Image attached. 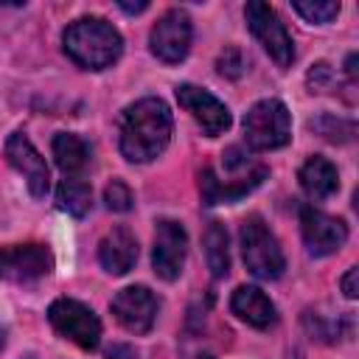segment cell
I'll return each mask as SVG.
<instances>
[{"mask_svg":"<svg viewBox=\"0 0 359 359\" xmlns=\"http://www.w3.org/2000/svg\"><path fill=\"white\" fill-rule=\"evenodd\" d=\"M356 278H359V269H356V266H351V269L345 272V278H342V292H345V297H351V300H353L356 292H359V289H356Z\"/></svg>","mask_w":359,"mask_h":359,"instance_id":"cell-24","label":"cell"},{"mask_svg":"<svg viewBox=\"0 0 359 359\" xmlns=\"http://www.w3.org/2000/svg\"><path fill=\"white\" fill-rule=\"evenodd\" d=\"M98 261L109 275H126L137 261V241L126 227L109 230L98 244Z\"/></svg>","mask_w":359,"mask_h":359,"instance_id":"cell-15","label":"cell"},{"mask_svg":"<svg viewBox=\"0 0 359 359\" xmlns=\"http://www.w3.org/2000/svg\"><path fill=\"white\" fill-rule=\"evenodd\" d=\"M104 202H107L109 210L126 213V210H132L135 196H132V191H129V185H126L123 180H112V182L104 188Z\"/></svg>","mask_w":359,"mask_h":359,"instance_id":"cell-22","label":"cell"},{"mask_svg":"<svg viewBox=\"0 0 359 359\" xmlns=\"http://www.w3.org/2000/svg\"><path fill=\"white\" fill-rule=\"evenodd\" d=\"M65 53L84 70H104L118 62L123 50V36L118 28L101 17H81L67 25L62 36Z\"/></svg>","mask_w":359,"mask_h":359,"instance_id":"cell-2","label":"cell"},{"mask_svg":"<svg viewBox=\"0 0 359 359\" xmlns=\"http://www.w3.org/2000/svg\"><path fill=\"white\" fill-rule=\"evenodd\" d=\"M56 205H59V210H65L76 219L87 216L90 205H93V191L84 182V177H65L56 188Z\"/></svg>","mask_w":359,"mask_h":359,"instance_id":"cell-19","label":"cell"},{"mask_svg":"<svg viewBox=\"0 0 359 359\" xmlns=\"http://www.w3.org/2000/svg\"><path fill=\"white\" fill-rule=\"evenodd\" d=\"M6 160H8V165H14L25 177L28 191H31L34 199H42L48 194V180H50L48 177V163L36 151V146L28 140V135H22V132L8 135V140H6Z\"/></svg>","mask_w":359,"mask_h":359,"instance_id":"cell-13","label":"cell"},{"mask_svg":"<svg viewBox=\"0 0 359 359\" xmlns=\"http://www.w3.org/2000/svg\"><path fill=\"white\" fill-rule=\"evenodd\" d=\"M241 255L247 269L261 280H275L286 269L283 250L261 216H250L241 222Z\"/></svg>","mask_w":359,"mask_h":359,"instance_id":"cell-4","label":"cell"},{"mask_svg":"<svg viewBox=\"0 0 359 359\" xmlns=\"http://www.w3.org/2000/svg\"><path fill=\"white\" fill-rule=\"evenodd\" d=\"M241 67H244V59H241V53L236 50V48H227L222 56H219V73L222 76H238L241 73Z\"/></svg>","mask_w":359,"mask_h":359,"instance_id":"cell-23","label":"cell"},{"mask_svg":"<svg viewBox=\"0 0 359 359\" xmlns=\"http://www.w3.org/2000/svg\"><path fill=\"white\" fill-rule=\"evenodd\" d=\"M48 320L53 331L84 351H95L101 342V320L90 306L73 297H59L48 306Z\"/></svg>","mask_w":359,"mask_h":359,"instance_id":"cell-5","label":"cell"},{"mask_svg":"<svg viewBox=\"0 0 359 359\" xmlns=\"http://www.w3.org/2000/svg\"><path fill=\"white\" fill-rule=\"evenodd\" d=\"M174 118L163 98H140L123 109L118 126V146L129 163H149L160 157L171 140Z\"/></svg>","mask_w":359,"mask_h":359,"instance_id":"cell-1","label":"cell"},{"mask_svg":"<svg viewBox=\"0 0 359 359\" xmlns=\"http://www.w3.org/2000/svg\"><path fill=\"white\" fill-rule=\"evenodd\" d=\"M292 8L303 17V20H309V22H331L337 14H339V3H334V0H320V3H303V0H297V3H292Z\"/></svg>","mask_w":359,"mask_h":359,"instance_id":"cell-21","label":"cell"},{"mask_svg":"<svg viewBox=\"0 0 359 359\" xmlns=\"http://www.w3.org/2000/svg\"><path fill=\"white\" fill-rule=\"evenodd\" d=\"M185 247H188V236L185 227L174 219H160L157 230H154V250H151V264L154 272L163 280H177L185 264Z\"/></svg>","mask_w":359,"mask_h":359,"instance_id":"cell-10","label":"cell"},{"mask_svg":"<svg viewBox=\"0 0 359 359\" xmlns=\"http://www.w3.org/2000/svg\"><path fill=\"white\" fill-rule=\"evenodd\" d=\"M300 230L311 255H331L348 241V224L320 208H300Z\"/></svg>","mask_w":359,"mask_h":359,"instance_id":"cell-8","label":"cell"},{"mask_svg":"<svg viewBox=\"0 0 359 359\" xmlns=\"http://www.w3.org/2000/svg\"><path fill=\"white\" fill-rule=\"evenodd\" d=\"M53 269V255L45 244L0 247V278L6 280H36Z\"/></svg>","mask_w":359,"mask_h":359,"instance_id":"cell-12","label":"cell"},{"mask_svg":"<svg viewBox=\"0 0 359 359\" xmlns=\"http://www.w3.org/2000/svg\"><path fill=\"white\" fill-rule=\"evenodd\" d=\"M230 309L252 328H269L278 320L272 300L258 286H238L230 297Z\"/></svg>","mask_w":359,"mask_h":359,"instance_id":"cell-16","label":"cell"},{"mask_svg":"<svg viewBox=\"0 0 359 359\" xmlns=\"http://www.w3.org/2000/svg\"><path fill=\"white\" fill-rule=\"evenodd\" d=\"M115 320L132 331V334H149L154 320H157V311H160V303L157 297L151 294V289L146 286H126L121 289L112 303H109Z\"/></svg>","mask_w":359,"mask_h":359,"instance_id":"cell-9","label":"cell"},{"mask_svg":"<svg viewBox=\"0 0 359 359\" xmlns=\"http://www.w3.org/2000/svg\"><path fill=\"white\" fill-rule=\"evenodd\" d=\"M205 258L213 278H224L230 272V250H227V230L222 222H210L205 230Z\"/></svg>","mask_w":359,"mask_h":359,"instance_id":"cell-20","label":"cell"},{"mask_svg":"<svg viewBox=\"0 0 359 359\" xmlns=\"http://www.w3.org/2000/svg\"><path fill=\"white\" fill-rule=\"evenodd\" d=\"M53 157H56V165L65 171V177H81L93 160V151L84 137L62 132L53 137Z\"/></svg>","mask_w":359,"mask_h":359,"instance_id":"cell-18","label":"cell"},{"mask_svg":"<svg viewBox=\"0 0 359 359\" xmlns=\"http://www.w3.org/2000/svg\"><path fill=\"white\" fill-rule=\"evenodd\" d=\"M300 185H303V191H306L314 202H323V199L334 196L337 188H339L337 165H334L331 160L320 157V154L309 157V160L303 163V168H300Z\"/></svg>","mask_w":359,"mask_h":359,"instance_id":"cell-17","label":"cell"},{"mask_svg":"<svg viewBox=\"0 0 359 359\" xmlns=\"http://www.w3.org/2000/svg\"><path fill=\"white\" fill-rule=\"evenodd\" d=\"M194 359H213L210 353H199V356H194Z\"/></svg>","mask_w":359,"mask_h":359,"instance_id":"cell-27","label":"cell"},{"mask_svg":"<svg viewBox=\"0 0 359 359\" xmlns=\"http://www.w3.org/2000/svg\"><path fill=\"white\" fill-rule=\"evenodd\" d=\"M292 137V118L283 101L264 98L244 115V140L255 151H272L286 146Z\"/></svg>","mask_w":359,"mask_h":359,"instance_id":"cell-3","label":"cell"},{"mask_svg":"<svg viewBox=\"0 0 359 359\" xmlns=\"http://www.w3.org/2000/svg\"><path fill=\"white\" fill-rule=\"evenodd\" d=\"M22 359H36V356H34V353H28V356H22Z\"/></svg>","mask_w":359,"mask_h":359,"instance_id":"cell-28","label":"cell"},{"mask_svg":"<svg viewBox=\"0 0 359 359\" xmlns=\"http://www.w3.org/2000/svg\"><path fill=\"white\" fill-rule=\"evenodd\" d=\"M118 6H121L126 14H140V11L149 8V3H135V6H132V3H118Z\"/></svg>","mask_w":359,"mask_h":359,"instance_id":"cell-26","label":"cell"},{"mask_svg":"<svg viewBox=\"0 0 359 359\" xmlns=\"http://www.w3.org/2000/svg\"><path fill=\"white\" fill-rule=\"evenodd\" d=\"M177 101L185 112H191V118L202 126V132L208 137H216L230 126V109L216 95H210L208 90H202L196 84H180Z\"/></svg>","mask_w":359,"mask_h":359,"instance_id":"cell-11","label":"cell"},{"mask_svg":"<svg viewBox=\"0 0 359 359\" xmlns=\"http://www.w3.org/2000/svg\"><path fill=\"white\" fill-rule=\"evenodd\" d=\"M191 36H194V28H191V17L182 11V8H171L165 11L157 25L151 28L149 34V45H151V53L165 62V65H177L188 56L191 50Z\"/></svg>","mask_w":359,"mask_h":359,"instance_id":"cell-7","label":"cell"},{"mask_svg":"<svg viewBox=\"0 0 359 359\" xmlns=\"http://www.w3.org/2000/svg\"><path fill=\"white\" fill-rule=\"evenodd\" d=\"M264 177H266V168H264V165H255L250 174H241L238 180H230V182H222V180H216V174H213L210 168H205V171H202V182H199L202 199H205V205L236 202V199H241L244 194H250L255 185H261Z\"/></svg>","mask_w":359,"mask_h":359,"instance_id":"cell-14","label":"cell"},{"mask_svg":"<svg viewBox=\"0 0 359 359\" xmlns=\"http://www.w3.org/2000/svg\"><path fill=\"white\" fill-rule=\"evenodd\" d=\"M107 359H137V353H135V348H132V345L118 342V345H112V348L107 351Z\"/></svg>","mask_w":359,"mask_h":359,"instance_id":"cell-25","label":"cell"},{"mask_svg":"<svg viewBox=\"0 0 359 359\" xmlns=\"http://www.w3.org/2000/svg\"><path fill=\"white\" fill-rule=\"evenodd\" d=\"M244 17H247V25L255 34V39L275 59V65L278 67H289L292 59H294V42H292L286 25L280 22V17L275 14V8H269L261 0H252V3H247Z\"/></svg>","mask_w":359,"mask_h":359,"instance_id":"cell-6","label":"cell"}]
</instances>
